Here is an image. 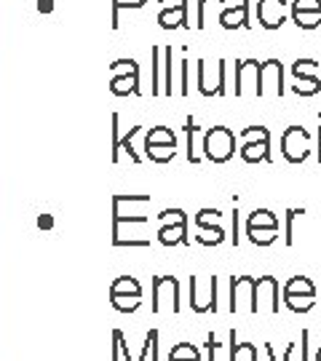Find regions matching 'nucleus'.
I'll return each mask as SVG.
<instances>
[{
  "instance_id": "obj_5",
  "label": "nucleus",
  "mask_w": 321,
  "mask_h": 361,
  "mask_svg": "<svg viewBox=\"0 0 321 361\" xmlns=\"http://www.w3.org/2000/svg\"><path fill=\"white\" fill-rule=\"evenodd\" d=\"M110 305L121 313H134L142 305V286L131 276H121L110 286Z\"/></svg>"
},
{
  "instance_id": "obj_16",
  "label": "nucleus",
  "mask_w": 321,
  "mask_h": 361,
  "mask_svg": "<svg viewBox=\"0 0 321 361\" xmlns=\"http://www.w3.org/2000/svg\"><path fill=\"white\" fill-rule=\"evenodd\" d=\"M219 25L225 27V30H241V27H249V8L228 6L225 11L219 13Z\"/></svg>"
},
{
  "instance_id": "obj_29",
  "label": "nucleus",
  "mask_w": 321,
  "mask_h": 361,
  "mask_svg": "<svg viewBox=\"0 0 321 361\" xmlns=\"http://www.w3.org/2000/svg\"><path fill=\"white\" fill-rule=\"evenodd\" d=\"M292 11H321V0H292Z\"/></svg>"
},
{
  "instance_id": "obj_12",
  "label": "nucleus",
  "mask_w": 321,
  "mask_h": 361,
  "mask_svg": "<svg viewBox=\"0 0 321 361\" xmlns=\"http://www.w3.org/2000/svg\"><path fill=\"white\" fill-rule=\"evenodd\" d=\"M110 91H113L116 97H128V94L140 97V94H142V89H140V65H134L131 70H126V73H118V75H113V80H110Z\"/></svg>"
},
{
  "instance_id": "obj_21",
  "label": "nucleus",
  "mask_w": 321,
  "mask_h": 361,
  "mask_svg": "<svg viewBox=\"0 0 321 361\" xmlns=\"http://www.w3.org/2000/svg\"><path fill=\"white\" fill-rule=\"evenodd\" d=\"M292 22L300 30H316L321 25V11H292Z\"/></svg>"
},
{
  "instance_id": "obj_11",
  "label": "nucleus",
  "mask_w": 321,
  "mask_h": 361,
  "mask_svg": "<svg viewBox=\"0 0 321 361\" xmlns=\"http://www.w3.org/2000/svg\"><path fill=\"white\" fill-rule=\"evenodd\" d=\"M190 308H193V313H198V316L217 310V279H214V276L209 279V295L206 297H201V292H198V281L190 279Z\"/></svg>"
},
{
  "instance_id": "obj_19",
  "label": "nucleus",
  "mask_w": 321,
  "mask_h": 361,
  "mask_svg": "<svg viewBox=\"0 0 321 361\" xmlns=\"http://www.w3.org/2000/svg\"><path fill=\"white\" fill-rule=\"evenodd\" d=\"M169 361H201V353L193 343H177L169 350Z\"/></svg>"
},
{
  "instance_id": "obj_37",
  "label": "nucleus",
  "mask_w": 321,
  "mask_h": 361,
  "mask_svg": "<svg viewBox=\"0 0 321 361\" xmlns=\"http://www.w3.org/2000/svg\"><path fill=\"white\" fill-rule=\"evenodd\" d=\"M206 3H209V0H198V22H195V27H198V30H204V8H206Z\"/></svg>"
},
{
  "instance_id": "obj_20",
  "label": "nucleus",
  "mask_w": 321,
  "mask_h": 361,
  "mask_svg": "<svg viewBox=\"0 0 321 361\" xmlns=\"http://www.w3.org/2000/svg\"><path fill=\"white\" fill-rule=\"evenodd\" d=\"M198 123L193 121V118H188L185 121V134H188V161L190 164H201V155L195 153V137H198Z\"/></svg>"
},
{
  "instance_id": "obj_36",
  "label": "nucleus",
  "mask_w": 321,
  "mask_h": 361,
  "mask_svg": "<svg viewBox=\"0 0 321 361\" xmlns=\"http://www.w3.org/2000/svg\"><path fill=\"white\" fill-rule=\"evenodd\" d=\"M206 340H209V343H206V348H209V359L214 361V350L219 348V343L214 340V332H209V337H206Z\"/></svg>"
},
{
  "instance_id": "obj_34",
  "label": "nucleus",
  "mask_w": 321,
  "mask_h": 361,
  "mask_svg": "<svg viewBox=\"0 0 321 361\" xmlns=\"http://www.w3.org/2000/svg\"><path fill=\"white\" fill-rule=\"evenodd\" d=\"M118 116H113V161H118Z\"/></svg>"
},
{
  "instance_id": "obj_24",
  "label": "nucleus",
  "mask_w": 321,
  "mask_h": 361,
  "mask_svg": "<svg viewBox=\"0 0 321 361\" xmlns=\"http://www.w3.org/2000/svg\"><path fill=\"white\" fill-rule=\"evenodd\" d=\"M297 214H305V209L300 207V209H289V212H286V228H284V233H286V235H284V244H286V246L295 244V219H297Z\"/></svg>"
},
{
  "instance_id": "obj_13",
  "label": "nucleus",
  "mask_w": 321,
  "mask_h": 361,
  "mask_svg": "<svg viewBox=\"0 0 321 361\" xmlns=\"http://www.w3.org/2000/svg\"><path fill=\"white\" fill-rule=\"evenodd\" d=\"M257 75H260V62L257 59H244L236 67V97H244L246 86L257 91Z\"/></svg>"
},
{
  "instance_id": "obj_40",
  "label": "nucleus",
  "mask_w": 321,
  "mask_h": 361,
  "mask_svg": "<svg viewBox=\"0 0 321 361\" xmlns=\"http://www.w3.org/2000/svg\"><path fill=\"white\" fill-rule=\"evenodd\" d=\"M161 6H188V0H158Z\"/></svg>"
},
{
  "instance_id": "obj_25",
  "label": "nucleus",
  "mask_w": 321,
  "mask_h": 361,
  "mask_svg": "<svg viewBox=\"0 0 321 361\" xmlns=\"http://www.w3.org/2000/svg\"><path fill=\"white\" fill-rule=\"evenodd\" d=\"M246 235L255 246H270L279 238V231H246Z\"/></svg>"
},
{
  "instance_id": "obj_33",
  "label": "nucleus",
  "mask_w": 321,
  "mask_h": 361,
  "mask_svg": "<svg viewBox=\"0 0 321 361\" xmlns=\"http://www.w3.org/2000/svg\"><path fill=\"white\" fill-rule=\"evenodd\" d=\"M265 353H268L270 361H276V353H273V345H265ZM292 353H295V343H289V348H286V353H284V361L292 359Z\"/></svg>"
},
{
  "instance_id": "obj_23",
  "label": "nucleus",
  "mask_w": 321,
  "mask_h": 361,
  "mask_svg": "<svg viewBox=\"0 0 321 361\" xmlns=\"http://www.w3.org/2000/svg\"><path fill=\"white\" fill-rule=\"evenodd\" d=\"M145 153H147V158L155 161V164H169V161L177 155V147H145Z\"/></svg>"
},
{
  "instance_id": "obj_22",
  "label": "nucleus",
  "mask_w": 321,
  "mask_h": 361,
  "mask_svg": "<svg viewBox=\"0 0 321 361\" xmlns=\"http://www.w3.org/2000/svg\"><path fill=\"white\" fill-rule=\"evenodd\" d=\"M140 131H142V126H134V129H128V134L123 137V140H118V153H121V150H126V153L131 155V161H134V164H140L142 161V155L134 150V137H137Z\"/></svg>"
},
{
  "instance_id": "obj_18",
  "label": "nucleus",
  "mask_w": 321,
  "mask_h": 361,
  "mask_svg": "<svg viewBox=\"0 0 321 361\" xmlns=\"http://www.w3.org/2000/svg\"><path fill=\"white\" fill-rule=\"evenodd\" d=\"M198 231H201V235H195V241L201 246H219L225 241V231L219 228L217 222H212V225H198Z\"/></svg>"
},
{
  "instance_id": "obj_6",
  "label": "nucleus",
  "mask_w": 321,
  "mask_h": 361,
  "mask_svg": "<svg viewBox=\"0 0 321 361\" xmlns=\"http://www.w3.org/2000/svg\"><path fill=\"white\" fill-rule=\"evenodd\" d=\"M281 155L289 164H305L310 155V134L303 126H289L281 134Z\"/></svg>"
},
{
  "instance_id": "obj_28",
  "label": "nucleus",
  "mask_w": 321,
  "mask_h": 361,
  "mask_svg": "<svg viewBox=\"0 0 321 361\" xmlns=\"http://www.w3.org/2000/svg\"><path fill=\"white\" fill-rule=\"evenodd\" d=\"M219 219V209H201L198 214H195V228L198 225H212V222H217Z\"/></svg>"
},
{
  "instance_id": "obj_31",
  "label": "nucleus",
  "mask_w": 321,
  "mask_h": 361,
  "mask_svg": "<svg viewBox=\"0 0 321 361\" xmlns=\"http://www.w3.org/2000/svg\"><path fill=\"white\" fill-rule=\"evenodd\" d=\"M188 59H182V89H180V94L182 97H188L190 94V78H188Z\"/></svg>"
},
{
  "instance_id": "obj_27",
  "label": "nucleus",
  "mask_w": 321,
  "mask_h": 361,
  "mask_svg": "<svg viewBox=\"0 0 321 361\" xmlns=\"http://www.w3.org/2000/svg\"><path fill=\"white\" fill-rule=\"evenodd\" d=\"M147 0H113V27H118V11H123V8H142Z\"/></svg>"
},
{
  "instance_id": "obj_35",
  "label": "nucleus",
  "mask_w": 321,
  "mask_h": 361,
  "mask_svg": "<svg viewBox=\"0 0 321 361\" xmlns=\"http://www.w3.org/2000/svg\"><path fill=\"white\" fill-rule=\"evenodd\" d=\"M233 246H238V209H233V235H231Z\"/></svg>"
},
{
  "instance_id": "obj_14",
  "label": "nucleus",
  "mask_w": 321,
  "mask_h": 361,
  "mask_svg": "<svg viewBox=\"0 0 321 361\" xmlns=\"http://www.w3.org/2000/svg\"><path fill=\"white\" fill-rule=\"evenodd\" d=\"M158 25L164 30L188 27V6H164V11L158 13Z\"/></svg>"
},
{
  "instance_id": "obj_39",
  "label": "nucleus",
  "mask_w": 321,
  "mask_h": 361,
  "mask_svg": "<svg viewBox=\"0 0 321 361\" xmlns=\"http://www.w3.org/2000/svg\"><path fill=\"white\" fill-rule=\"evenodd\" d=\"M219 3H222L225 8H228V6H241V8H249V0H219Z\"/></svg>"
},
{
  "instance_id": "obj_8",
  "label": "nucleus",
  "mask_w": 321,
  "mask_h": 361,
  "mask_svg": "<svg viewBox=\"0 0 321 361\" xmlns=\"http://www.w3.org/2000/svg\"><path fill=\"white\" fill-rule=\"evenodd\" d=\"M319 67L316 59H297L295 65H292V75H295V91L297 97H313V94H319L321 91V78L313 73Z\"/></svg>"
},
{
  "instance_id": "obj_38",
  "label": "nucleus",
  "mask_w": 321,
  "mask_h": 361,
  "mask_svg": "<svg viewBox=\"0 0 321 361\" xmlns=\"http://www.w3.org/2000/svg\"><path fill=\"white\" fill-rule=\"evenodd\" d=\"M231 361H238V343H236V332H231Z\"/></svg>"
},
{
  "instance_id": "obj_26",
  "label": "nucleus",
  "mask_w": 321,
  "mask_h": 361,
  "mask_svg": "<svg viewBox=\"0 0 321 361\" xmlns=\"http://www.w3.org/2000/svg\"><path fill=\"white\" fill-rule=\"evenodd\" d=\"M150 56H153V94L158 97L161 94V78H158V73H161V49L158 46H153L150 49Z\"/></svg>"
},
{
  "instance_id": "obj_3",
  "label": "nucleus",
  "mask_w": 321,
  "mask_h": 361,
  "mask_svg": "<svg viewBox=\"0 0 321 361\" xmlns=\"http://www.w3.org/2000/svg\"><path fill=\"white\" fill-rule=\"evenodd\" d=\"M281 302L292 313H308L316 305V286L305 276H295V279H289L286 286H284Z\"/></svg>"
},
{
  "instance_id": "obj_42",
  "label": "nucleus",
  "mask_w": 321,
  "mask_h": 361,
  "mask_svg": "<svg viewBox=\"0 0 321 361\" xmlns=\"http://www.w3.org/2000/svg\"><path fill=\"white\" fill-rule=\"evenodd\" d=\"M316 361H321V348H319V350H316Z\"/></svg>"
},
{
  "instance_id": "obj_1",
  "label": "nucleus",
  "mask_w": 321,
  "mask_h": 361,
  "mask_svg": "<svg viewBox=\"0 0 321 361\" xmlns=\"http://www.w3.org/2000/svg\"><path fill=\"white\" fill-rule=\"evenodd\" d=\"M236 155V134L228 126H214L204 134V158L212 164H228Z\"/></svg>"
},
{
  "instance_id": "obj_32",
  "label": "nucleus",
  "mask_w": 321,
  "mask_h": 361,
  "mask_svg": "<svg viewBox=\"0 0 321 361\" xmlns=\"http://www.w3.org/2000/svg\"><path fill=\"white\" fill-rule=\"evenodd\" d=\"M308 337H310L308 329L300 332V353H303V361H308Z\"/></svg>"
},
{
  "instance_id": "obj_4",
  "label": "nucleus",
  "mask_w": 321,
  "mask_h": 361,
  "mask_svg": "<svg viewBox=\"0 0 321 361\" xmlns=\"http://www.w3.org/2000/svg\"><path fill=\"white\" fill-rule=\"evenodd\" d=\"M158 219L164 222L158 228V241L164 246H182L188 244V214L182 209H164Z\"/></svg>"
},
{
  "instance_id": "obj_15",
  "label": "nucleus",
  "mask_w": 321,
  "mask_h": 361,
  "mask_svg": "<svg viewBox=\"0 0 321 361\" xmlns=\"http://www.w3.org/2000/svg\"><path fill=\"white\" fill-rule=\"evenodd\" d=\"M246 231H279V217L270 209H255L246 219Z\"/></svg>"
},
{
  "instance_id": "obj_2",
  "label": "nucleus",
  "mask_w": 321,
  "mask_h": 361,
  "mask_svg": "<svg viewBox=\"0 0 321 361\" xmlns=\"http://www.w3.org/2000/svg\"><path fill=\"white\" fill-rule=\"evenodd\" d=\"M244 145L238 155L246 164H270V131L265 126H246L241 129Z\"/></svg>"
},
{
  "instance_id": "obj_10",
  "label": "nucleus",
  "mask_w": 321,
  "mask_h": 361,
  "mask_svg": "<svg viewBox=\"0 0 321 361\" xmlns=\"http://www.w3.org/2000/svg\"><path fill=\"white\" fill-rule=\"evenodd\" d=\"M257 22L262 30H281L286 22V0H257Z\"/></svg>"
},
{
  "instance_id": "obj_30",
  "label": "nucleus",
  "mask_w": 321,
  "mask_h": 361,
  "mask_svg": "<svg viewBox=\"0 0 321 361\" xmlns=\"http://www.w3.org/2000/svg\"><path fill=\"white\" fill-rule=\"evenodd\" d=\"M164 54H166V62H164V67H166V83H164V86H166V89H164V94L171 97V46H169Z\"/></svg>"
},
{
  "instance_id": "obj_9",
  "label": "nucleus",
  "mask_w": 321,
  "mask_h": 361,
  "mask_svg": "<svg viewBox=\"0 0 321 361\" xmlns=\"http://www.w3.org/2000/svg\"><path fill=\"white\" fill-rule=\"evenodd\" d=\"M268 91H276L279 97L284 94V67L279 59L260 62V75H257V97H265Z\"/></svg>"
},
{
  "instance_id": "obj_41",
  "label": "nucleus",
  "mask_w": 321,
  "mask_h": 361,
  "mask_svg": "<svg viewBox=\"0 0 321 361\" xmlns=\"http://www.w3.org/2000/svg\"><path fill=\"white\" fill-rule=\"evenodd\" d=\"M319 161H321V123H319Z\"/></svg>"
},
{
  "instance_id": "obj_17",
  "label": "nucleus",
  "mask_w": 321,
  "mask_h": 361,
  "mask_svg": "<svg viewBox=\"0 0 321 361\" xmlns=\"http://www.w3.org/2000/svg\"><path fill=\"white\" fill-rule=\"evenodd\" d=\"M145 147H177V137L169 126H155L145 137Z\"/></svg>"
},
{
  "instance_id": "obj_7",
  "label": "nucleus",
  "mask_w": 321,
  "mask_h": 361,
  "mask_svg": "<svg viewBox=\"0 0 321 361\" xmlns=\"http://www.w3.org/2000/svg\"><path fill=\"white\" fill-rule=\"evenodd\" d=\"M198 91L204 97H222L225 94V59L212 67L206 59H198Z\"/></svg>"
}]
</instances>
